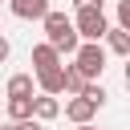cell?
<instances>
[{
	"label": "cell",
	"mask_w": 130,
	"mask_h": 130,
	"mask_svg": "<svg viewBox=\"0 0 130 130\" xmlns=\"http://www.w3.org/2000/svg\"><path fill=\"white\" fill-rule=\"evenodd\" d=\"M106 28H110V20H106L102 4H89V8H77V20H73V32H77L81 41H102V37H106Z\"/></svg>",
	"instance_id": "3957f363"
},
{
	"label": "cell",
	"mask_w": 130,
	"mask_h": 130,
	"mask_svg": "<svg viewBox=\"0 0 130 130\" xmlns=\"http://www.w3.org/2000/svg\"><path fill=\"white\" fill-rule=\"evenodd\" d=\"M53 65H61V57H57V49H53L49 41H41V45H32V73H41V69H53Z\"/></svg>",
	"instance_id": "ba28073f"
},
{
	"label": "cell",
	"mask_w": 130,
	"mask_h": 130,
	"mask_svg": "<svg viewBox=\"0 0 130 130\" xmlns=\"http://www.w3.org/2000/svg\"><path fill=\"white\" fill-rule=\"evenodd\" d=\"M4 93H8V98H32V93H37V89H32V73H12L8 85H4Z\"/></svg>",
	"instance_id": "30bf717a"
},
{
	"label": "cell",
	"mask_w": 130,
	"mask_h": 130,
	"mask_svg": "<svg viewBox=\"0 0 130 130\" xmlns=\"http://www.w3.org/2000/svg\"><path fill=\"white\" fill-rule=\"evenodd\" d=\"M77 8H89V4H102V0H73Z\"/></svg>",
	"instance_id": "e0dca14e"
},
{
	"label": "cell",
	"mask_w": 130,
	"mask_h": 130,
	"mask_svg": "<svg viewBox=\"0 0 130 130\" xmlns=\"http://www.w3.org/2000/svg\"><path fill=\"white\" fill-rule=\"evenodd\" d=\"M8 53H12V45H8V37H0V65L8 61Z\"/></svg>",
	"instance_id": "9a60e30c"
},
{
	"label": "cell",
	"mask_w": 130,
	"mask_h": 130,
	"mask_svg": "<svg viewBox=\"0 0 130 130\" xmlns=\"http://www.w3.org/2000/svg\"><path fill=\"white\" fill-rule=\"evenodd\" d=\"M118 28H130V0H118Z\"/></svg>",
	"instance_id": "5bb4252c"
},
{
	"label": "cell",
	"mask_w": 130,
	"mask_h": 130,
	"mask_svg": "<svg viewBox=\"0 0 130 130\" xmlns=\"http://www.w3.org/2000/svg\"><path fill=\"white\" fill-rule=\"evenodd\" d=\"M61 73H65V89H61V93H69V98H77V93L85 89V77H81V73H77L73 65H61Z\"/></svg>",
	"instance_id": "7c38bea8"
},
{
	"label": "cell",
	"mask_w": 130,
	"mask_h": 130,
	"mask_svg": "<svg viewBox=\"0 0 130 130\" xmlns=\"http://www.w3.org/2000/svg\"><path fill=\"white\" fill-rule=\"evenodd\" d=\"M0 130H20V122H8V126H0Z\"/></svg>",
	"instance_id": "ac0fdd59"
},
{
	"label": "cell",
	"mask_w": 130,
	"mask_h": 130,
	"mask_svg": "<svg viewBox=\"0 0 130 130\" xmlns=\"http://www.w3.org/2000/svg\"><path fill=\"white\" fill-rule=\"evenodd\" d=\"M8 8H12V16H20V20H41V16L49 12V0H8Z\"/></svg>",
	"instance_id": "8992f818"
},
{
	"label": "cell",
	"mask_w": 130,
	"mask_h": 130,
	"mask_svg": "<svg viewBox=\"0 0 130 130\" xmlns=\"http://www.w3.org/2000/svg\"><path fill=\"white\" fill-rule=\"evenodd\" d=\"M93 114H98V106H93L89 98H81V93L65 102V118H69L73 126H89V118H93Z\"/></svg>",
	"instance_id": "277c9868"
},
{
	"label": "cell",
	"mask_w": 130,
	"mask_h": 130,
	"mask_svg": "<svg viewBox=\"0 0 130 130\" xmlns=\"http://www.w3.org/2000/svg\"><path fill=\"white\" fill-rule=\"evenodd\" d=\"M41 24H45V41L57 49V57H65V53H77V45H81V37L73 32V20L65 16V12H45L41 16Z\"/></svg>",
	"instance_id": "6da1fadb"
},
{
	"label": "cell",
	"mask_w": 130,
	"mask_h": 130,
	"mask_svg": "<svg viewBox=\"0 0 130 130\" xmlns=\"http://www.w3.org/2000/svg\"><path fill=\"white\" fill-rule=\"evenodd\" d=\"M77 130H93V126H77Z\"/></svg>",
	"instance_id": "d6986e66"
},
{
	"label": "cell",
	"mask_w": 130,
	"mask_h": 130,
	"mask_svg": "<svg viewBox=\"0 0 130 130\" xmlns=\"http://www.w3.org/2000/svg\"><path fill=\"white\" fill-rule=\"evenodd\" d=\"M81 98H89V102H93V106H98V110H102V106H106V98H110V93H106V89H102V85H98V81H85V89H81Z\"/></svg>",
	"instance_id": "4fadbf2b"
},
{
	"label": "cell",
	"mask_w": 130,
	"mask_h": 130,
	"mask_svg": "<svg viewBox=\"0 0 130 130\" xmlns=\"http://www.w3.org/2000/svg\"><path fill=\"white\" fill-rule=\"evenodd\" d=\"M20 130H45V122H37V118H28V122H20Z\"/></svg>",
	"instance_id": "2e32d148"
},
{
	"label": "cell",
	"mask_w": 130,
	"mask_h": 130,
	"mask_svg": "<svg viewBox=\"0 0 130 130\" xmlns=\"http://www.w3.org/2000/svg\"><path fill=\"white\" fill-rule=\"evenodd\" d=\"M102 41L110 45V53H118V57H130V28H118V24H110Z\"/></svg>",
	"instance_id": "52a82bcc"
},
{
	"label": "cell",
	"mask_w": 130,
	"mask_h": 130,
	"mask_svg": "<svg viewBox=\"0 0 130 130\" xmlns=\"http://www.w3.org/2000/svg\"><path fill=\"white\" fill-rule=\"evenodd\" d=\"M57 114H61V102L53 93H32V118L37 122H53Z\"/></svg>",
	"instance_id": "5b68a950"
},
{
	"label": "cell",
	"mask_w": 130,
	"mask_h": 130,
	"mask_svg": "<svg viewBox=\"0 0 130 130\" xmlns=\"http://www.w3.org/2000/svg\"><path fill=\"white\" fill-rule=\"evenodd\" d=\"M32 118V98H8V122H28Z\"/></svg>",
	"instance_id": "8fae6325"
},
{
	"label": "cell",
	"mask_w": 130,
	"mask_h": 130,
	"mask_svg": "<svg viewBox=\"0 0 130 130\" xmlns=\"http://www.w3.org/2000/svg\"><path fill=\"white\" fill-rule=\"evenodd\" d=\"M73 69H77L85 81H98L102 69H106V49H102V41H81L77 53H73Z\"/></svg>",
	"instance_id": "7a4b0ae2"
},
{
	"label": "cell",
	"mask_w": 130,
	"mask_h": 130,
	"mask_svg": "<svg viewBox=\"0 0 130 130\" xmlns=\"http://www.w3.org/2000/svg\"><path fill=\"white\" fill-rule=\"evenodd\" d=\"M37 85H41V93H61L65 89V73H61V65H53V69H41L37 73Z\"/></svg>",
	"instance_id": "9c48e42d"
}]
</instances>
